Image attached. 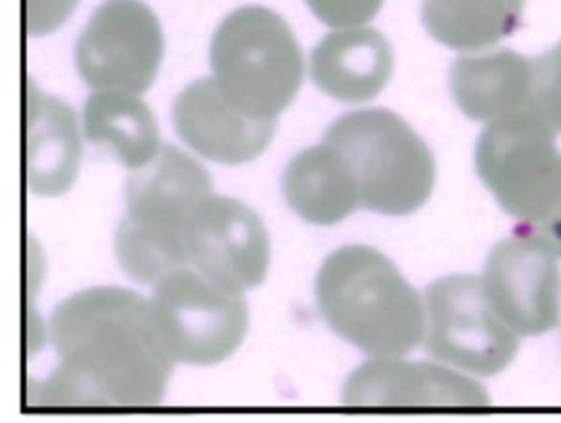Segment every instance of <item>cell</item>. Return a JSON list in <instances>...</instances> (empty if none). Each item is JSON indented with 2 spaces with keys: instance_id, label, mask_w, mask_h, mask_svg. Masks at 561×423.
I'll list each match as a JSON object with an SVG mask.
<instances>
[{
  "instance_id": "obj_1",
  "label": "cell",
  "mask_w": 561,
  "mask_h": 423,
  "mask_svg": "<svg viewBox=\"0 0 561 423\" xmlns=\"http://www.w3.org/2000/svg\"><path fill=\"white\" fill-rule=\"evenodd\" d=\"M58 368L35 386L33 407H156L175 361L150 301L122 287H92L60 302L48 322Z\"/></svg>"
},
{
  "instance_id": "obj_2",
  "label": "cell",
  "mask_w": 561,
  "mask_h": 423,
  "mask_svg": "<svg viewBox=\"0 0 561 423\" xmlns=\"http://www.w3.org/2000/svg\"><path fill=\"white\" fill-rule=\"evenodd\" d=\"M314 294L332 332L370 358L407 356L424 341L425 301L374 248L334 251L320 266Z\"/></svg>"
},
{
  "instance_id": "obj_3",
  "label": "cell",
  "mask_w": 561,
  "mask_h": 423,
  "mask_svg": "<svg viewBox=\"0 0 561 423\" xmlns=\"http://www.w3.org/2000/svg\"><path fill=\"white\" fill-rule=\"evenodd\" d=\"M213 79L243 114L276 122L296 100L305 58L288 22L266 7L236 8L215 31Z\"/></svg>"
},
{
  "instance_id": "obj_4",
  "label": "cell",
  "mask_w": 561,
  "mask_h": 423,
  "mask_svg": "<svg viewBox=\"0 0 561 423\" xmlns=\"http://www.w3.org/2000/svg\"><path fill=\"white\" fill-rule=\"evenodd\" d=\"M350 165L360 207L386 217H407L432 197L437 167L416 130L381 107L355 110L324 135Z\"/></svg>"
},
{
  "instance_id": "obj_5",
  "label": "cell",
  "mask_w": 561,
  "mask_h": 423,
  "mask_svg": "<svg viewBox=\"0 0 561 423\" xmlns=\"http://www.w3.org/2000/svg\"><path fill=\"white\" fill-rule=\"evenodd\" d=\"M479 179L524 230L550 240L561 228V150L531 114L489 123L476 146Z\"/></svg>"
},
{
  "instance_id": "obj_6",
  "label": "cell",
  "mask_w": 561,
  "mask_h": 423,
  "mask_svg": "<svg viewBox=\"0 0 561 423\" xmlns=\"http://www.w3.org/2000/svg\"><path fill=\"white\" fill-rule=\"evenodd\" d=\"M153 325L175 363L213 366L227 361L248 332L242 294L184 266L153 286Z\"/></svg>"
},
{
  "instance_id": "obj_7",
  "label": "cell",
  "mask_w": 561,
  "mask_h": 423,
  "mask_svg": "<svg viewBox=\"0 0 561 423\" xmlns=\"http://www.w3.org/2000/svg\"><path fill=\"white\" fill-rule=\"evenodd\" d=\"M425 348L450 368L489 378L516 358L519 335L496 312L481 278L447 276L425 294Z\"/></svg>"
},
{
  "instance_id": "obj_8",
  "label": "cell",
  "mask_w": 561,
  "mask_h": 423,
  "mask_svg": "<svg viewBox=\"0 0 561 423\" xmlns=\"http://www.w3.org/2000/svg\"><path fill=\"white\" fill-rule=\"evenodd\" d=\"M165 54L160 20L142 0H104L76 45V68L92 91L145 94Z\"/></svg>"
},
{
  "instance_id": "obj_9",
  "label": "cell",
  "mask_w": 561,
  "mask_h": 423,
  "mask_svg": "<svg viewBox=\"0 0 561 423\" xmlns=\"http://www.w3.org/2000/svg\"><path fill=\"white\" fill-rule=\"evenodd\" d=\"M483 286L496 312L519 338H539L560 322V255L524 230L494 245Z\"/></svg>"
},
{
  "instance_id": "obj_10",
  "label": "cell",
  "mask_w": 561,
  "mask_h": 423,
  "mask_svg": "<svg viewBox=\"0 0 561 423\" xmlns=\"http://www.w3.org/2000/svg\"><path fill=\"white\" fill-rule=\"evenodd\" d=\"M190 266L219 286L243 294L265 281L271 238L265 222L234 197L205 202L186 227Z\"/></svg>"
},
{
  "instance_id": "obj_11",
  "label": "cell",
  "mask_w": 561,
  "mask_h": 423,
  "mask_svg": "<svg viewBox=\"0 0 561 423\" xmlns=\"http://www.w3.org/2000/svg\"><path fill=\"white\" fill-rule=\"evenodd\" d=\"M343 404L353 409H486L491 397L470 374L447 364L381 356L351 374L343 389Z\"/></svg>"
},
{
  "instance_id": "obj_12",
  "label": "cell",
  "mask_w": 561,
  "mask_h": 423,
  "mask_svg": "<svg viewBox=\"0 0 561 423\" xmlns=\"http://www.w3.org/2000/svg\"><path fill=\"white\" fill-rule=\"evenodd\" d=\"M171 117L190 150L220 165H243L257 159L276 133V122L243 114L213 77L186 84L173 102Z\"/></svg>"
},
{
  "instance_id": "obj_13",
  "label": "cell",
  "mask_w": 561,
  "mask_h": 423,
  "mask_svg": "<svg viewBox=\"0 0 561 423\" xmlns=\"http://www.w3.org/2000/svg\"><path fill=\"white\" fill-rule=\"evenodd\" d=\"M23 123V176L31 194L58 197L77 181L83 137L73 110L54 96L27 89Z\"/></svg>"
},
{
  "instance_id": "obj_14",
  "label": "cell",
  "mask_w": 561,
  "mask_h": 423,
  "mask_svg": "<svg viewBox=\"0 0 561 423\" xmlns=\"http://www.w3.org/2000/svg\"><path fill=\"white\" fill-rule=\"evenodd\" d=\"M211 196L207 169L176 146H161L148 165L130 171L125 186L129 217L184 232Z\"/></svg>"
},
{
  "instance_id": "obj_15",
  "label": "cell",
  "mask_w": 561,
  "mask_h": 423,
  "mask_svg": "<svg viewBox=\"0 0 561 423\" xmlns=\"http://www.w3.org/2000/svg\"><path fill=\"white\" fill-rule=\"evenodd\" d=\"M393 69L389 41L368 25L332 30L311 54L312 83L343 104H366L379 96Z\"/></svg>"
},
{
  "instance_id": "obj_16",
  "label": "cell",
  "mask_w": 561,
  "mask_h": 423,
  "mask_svg": "<svg viewBox=\"0 0 561 423\" xmlns=\"http://www.w3.org/2000/svg\"><path fill=\"white\" fill-rule=\"evenodd\" d=\"M531 77L533 60L514 50L466 54L450 66L448 87L466 117L489 125L525 112Z\"/></svg>"
},
{
  "instance_id": "obj_17",
  "label": "cell",
  "mask_w": 561,
  "mask_h": 423,
  "mask_svg": "<svg viewBox=\"0 0 561 423\" xmlns=\"http://www.w3.org/2000/svg\"><path fill=\"white\" fill-rule=\"evenodd\" d=\"M282 192L297 217L332 227L360 207L347 161L328 142L299 151L282 176Z\"/></svg>"
},
{
  "instance_id": "obj_18",
  "label": "cell",
  "mask_w": 561,
  "mask_h": 423,
  "mask_svg": "<svg viewBox=\"0 0 561 423\" xmlns=\"http://www.w3.org/2000/svg\"><path fill=\"white\" fill-rule=\"evenodd\" d=\"M81 130L92 146L110 151L129 171L148 165L163 146L152 110L130 92H92L84 102Z\"/></svg>"
},
{
  "instance_id": "obj_19",
  "label": "cell",
  "mask_w": 561,
  "mask_h": 423,
  "mask_svg": "<svg viewBox=\"0 0 561 423\" xmlns=\"http://www.w3.org/2000/svg\"><path fill=\"white\" fill-rule=\"evenodd\" d=\"M524 7L525 0H424L422 22L439 45L481 53L517 30Z\"/></svg>"
},
{
  "instance_id": "obj_20",
  "label": "cell",
  "mask_w": 561,
  "mask_h": 423,
  "mask_svg": "<svg viewBox=\"0 0 561 423\" xmlns=\"http://www.w3.org/2000/svg\"><path fill=\"white\" fill-rule=\"evenodd\" d=\"M115 255L130 281L156 286L168 274L190 266L186 232L125 217L115 235Z\"/></svg>"
},
{
  "instance_id": "obj_21",
  "label": "cell",
  "mask_w": 561,
  "mask_h": 423,
  "mask_svg": "<svg viewBox=\"0 0 561 423\" xmlns=\"http://www.w3.org/2000/svg\"><path fill=\"white\" fill-rule=\"evenodd\" d=\"M525 112L556 137L561 135V41L533 60L531 92Z\"/></svg>"
},
{
  "instance_id": "obj_22",
  "label": "cell",
  "mask_w": 561,
  "mask_h": 423,
  "mask_svg": "<svg viewBox=\"0 0 561 423\" xmlns=\"http://www.w3.org/2000/svg\"><path fill=\"white\" fill-rule=\"evenodd\" d=\"M311 14L330 30L363 27L373 22L383 0H305Z\"/></svg>"
},
{
  "instance_id": "obj_23",
  "label": "cell",
  "mask_w": 561,
  "mask_h": 423,
  "mask_svg": "<svg viewBox=\"0 0 561 423\" xmlns=\"http://www.w3.org/2000/svg\"><path fill=\"white\" fill-rule=\"evenodd\" d=\"M79 0H22L23 31L30 37H45L60 30L76 12Z\"/></svg>"
}]
</instances>
